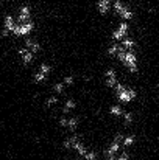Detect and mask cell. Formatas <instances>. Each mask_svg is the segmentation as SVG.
Masks as SVG:
<instances>
[{
	"instance_id": "cell-5",
	"label": "cell",
	"mask_w": 159,
	"mask_h": 160,
	"mask_svg": "<svg viewBox=\"0 0 159 160\" xmlns=\"http://www.w3.org/2000/svg\"><path fill=\"white\" fill-rule=\"evenodd\" d=\"M131 34V23L125 20H119L115 27L111 30V41L112 42H122L125 38Z\"/></svg>"
},
{
	"instance_id": "cell-2",
	"label": "cell",
	"mask_w": 159,
	"mask_h": 160,
	"mask_svg": "<svg viewBox=\"0 0 159 160\" xmlns=\"http://www.w3.org/2000/svg\"><path fill=\"white\" fill-rule=\"evenodd\" d=\"M112 90H114L115 101L120 103V104H123V106H130V104H133L137 100V90H136V87H133L130 84H125L122 81H119Z\"/></svg>"
},
{
	"instance_id": "cell-9",
	"label": "cell",
	"mask_w": 159,
	"mask_h": 160,
	"mask_svg": "<svg viewBox=\"0 0 159 160\" xmlns=\"http://www.w3.org/2000/svg\"><path fill=\"white\" fill-rule=\"evenodd\" d=\"M136 142H137V137H136L134 134H125L123 142H122V149H130V148H133V146L136 145Z\"/></svg>"
},
{
	"instance_id": "cell-4",
	"label": "cell",
	"mask_w": 159,
	"mask_h": 160,
	"mask_svg": "<svg viewBox=\"0 0 159 160\" xmlns=\"http://www.w3.org/2000/svg\"><path fill=\"white\" fill-rule=\"evenodd\" d=\"M38 30V23L36 20H28V22H17V27L14 30V38L16 39H25V38H31Z\"/></svg>"
},
{
	"instance_id": "cell-6",
	"label": "cell",
	"mask_w": 159,
	"mask_h": 160,
	"mask_svg": "<svg viewBox=\"0 0 159 160\" xmlns=\"http://www.w3.org/2000/svg\"><path fill=\"white\" fill-rule=\"evenodd\" d=\"M17 27V19L14 12H5L2 20V38H9L14 34V30Z\"/></svg>"
},
{
	"instance_id": "cell-8",
	"label": "cell",
	"mask_w": 159,
	"mask_h": 160,
	"mask_svg": "<svg viewBox=\"0 0 159 160\" xmlns=\"http://www.w3.org/2000/svg\"><path fill=\"white\" fill-rule=\"evenodd\" d=\"M125 110H126V107L115 101V103H111L109 104V107H108V115H111L114 118H122V115L125 113Z\"/></svg>"
},
{
	"instance_id": "cell-10",
	"label": "cell",
	"mask_w": 159,
	"mask_h": 160,
	"mask_svg": "<svg viewBox=\"0 0 159 160\" xmlns=\"http://www.w3.org/2000/svg\"><path fill=\"white\" fill-rule=\"evenodd\" d=\"M0 2H8V0H0Z\"/></svg>"
},
{
	"instance_id": "cell-7",
	"label": "cell",
	"mask_w": 159,
	"mask_h": 160,
	"mask_svg": "<svg viewBox=\"0 0 159 160\" xmlns=\"http://www.w3.org/2000/svg\"><path fill=\"white\" fill-rule=\"evenodd\" d=\"M33 17H34V12H33V6L31 5H22V6H19V9L16 12L17 22H28V20H33Z\"/></svg>"
},
{
	"instance_id": "cell-1",
	"label": "cell",
	"mask_w": 159,
	"mask_h": 160,
	"mask_svg": "<svg viewBox=\"0 0 159 160\" xmlns=\"http://www.w3.org/2000/svg\"><path fill=\"white\" fill-rule=\"evenodd\" d=\"M115 61L130 73H137L140 70V58H139V52L136 48H125L120 45L119 53L115 56Z\"/></svg>"
},
{
	"instance_id": "cell-3",
	"label": "cell",
	"mask_w": 159,
	"mask_h": 160,
	"mask_svg": "<svg viewBox=\"0 0 159 160\" xmlns=\"http://www.w3.org/2000/svg\"><path fill=\"white\" fill-rule=\"evenodd\" d=\"M112 12L119 20H125V22H130V23L136 19V11L125 0H114Z\"/></svg>"
}]
</instances>
